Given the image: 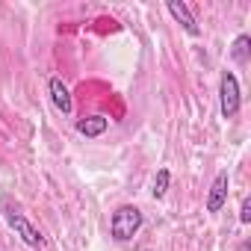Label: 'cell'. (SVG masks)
Segmentation results:
<instances>
[{
  "label": "cell",
  "mask_w": 251,
  "mask_h": 251,
  "mask_svg": "<svg viewBox=\"0 0 251 251\" xmlns=\"http://www.w3.org/2000/svg\"><path fill=\"white\" fill-rule=\"evenodd\" d=\"M139 227H142V210L133 207V204L118 207V210L112 213V219H109V233H112L115 242L133 239V236L139 233Z\"/></svg>",
  "instance_id": "1"
},
{
  "label": "cell",
  "mask_w": 251,
  "mask_h": 251,
  "mask_svg": "<svg viewBox=\"0 0 251 251\" xmlns=\"http://www.w3.org/2000/svg\"><path fill=\"white\" fill-rule=\"evenodd\" d=\"M242 106V95H239V80L225 71L222 74V83H219V109H222V118H236Z\"/></svg>",
  "instance_id": "2"
},
{
  "label": "cell",
  "mask_w": 251,
  "mask_h": 251,
  "mask_svg": "<svg viewBox=\"0 0 251 251\" xmlns=\"http://www.w3.org/2000/svg\"><path fill=\"white\" fill-rule=\"evenodd\" d=\"M6 222H9V227L15 230V236H21L24 245H30V248H42V245H45L42 230H39L27 216H21V213H15V210H6Z\"/></svg>",
  "instance_id": "3"
},
{
  "label": "cell",
  "mask_w": 251,
  "mask_h": 251,
  "mask_svg": "<svg viewBox=\"0 0 251 251\" xmlns=\"http://www.w3.org/2000/svg\"><path fill=\"white\" fill-rule=\"evenodd\" d=\"M48 89H50V100H53V106H56L62 115H71V109H74V100H71V92H68L65 80H62V77H50Z\"/></svg>",
  "instance_id": "4"
},
{
  "label": "cell",
  "mask_w": 251,
  "mask_h": 251,
  "mask_svg": "<svg viewBox=\"0 0 251 251\" xmlns=\"http://www.w3.org/2000/svg\"><path fill=\"white\" fill-rule=\"evenodd\" d=\"M225 204H227V172H219L207 195V213H219Z\"/></svg>",
  "instance_id": "5"
},
{
  "label": "cell",
  "mask_w": 251,
  "mask_h": 251,
  "mask_svg": "<svg viewBox=\"0 0 251 251\" xmlns=\"http://www.w3.org/2000/svg\"><path fill=\"white\" fill-rule=\"evenodd\" d=\"M166 6H169V15H172L189 36H198V33H201V27L195 24V18H192V12H189V6L183 3V0H169Z\"/></svg>",
  "instance_id": "6"
},
{
  "label": "cell",
  "mask_w": 251,
  "mask_h": 251,
  "mask_svg": "<svg viewBox=\"0 0 251 251\" xmlns=\"http://www.w3.org/2000/svg\"><path fill=\"white\" fill-rule=\"evenodd\" d=\"M106 127H109V118H103V115H89V118H80L77 121V133H83L89 139L106 133Z\"/></svg>",
  "instance_id": "7"
},
{
  "label": "cell",
  "mask_w": 251,
  "mask_h": 251,
  "mask_svg": "<svg viewBox=\"0 0 251 251\" xmlns=\"http://www.w3.org/2000/svg\"><path fill=\"white\" fill-rule=\"evenodd\" d=\"M248 56H251V39L248 36H236L233 45H230V59L239 62V65H245Z\"/></svg>",
  "instance_id": "8"
},
{
  "label": "cell",
  "mask_w": 251,
  "mask_h": 251,
  "mask_svg": "<svg viewBox=\"0 0 251 251\" xmlns=\"http://www.w3.org/2000/svg\"><path fill=\"white\" fill-rule=\"evenodd\" d=\"M169 180H172V172H169V169H160L157 177H154V189H151V195H154V198H163V195L169 192Z\"/></svg>",
  "instance_id": "9"
},
{
  "label": "cell",
  "mask_w": 251,
  "mask_h": 251,
  "mask_svg": "<svg viewBox=\"0 0 251 251\" xmlns=\"http://www.w3.org/2000/svg\"><path fill=\"white\" fill-rule=\"evenodd\" d=\"M239 222L248 225L251 222V198H242V207H239Z\"/></svg>",
  "instance_id": "10"
}]
</instances>
